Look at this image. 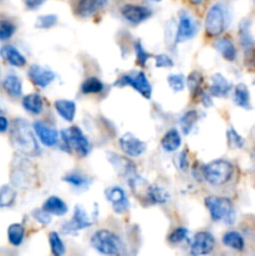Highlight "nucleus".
I'll return each mask as SVG.
<instances>
[{
    "mask_svg": "<svg viewBox=\"0 0 255 256\" xmlns=\"http://www.w3.org/2000/svg\"><path fill=\"white\" fill-rule=\"evenodd\" d=\"M10 142L19 154L25 156H38L40 148L36 136L30 128L29 122L24 119H15L10 130Z\"/></svg>",
    "mask_w": 255,
    "mask_h": 256,
    "instance_id": "obj_1",
    "label": "nucleus"
},
{
    "mask_svg": "<svg viewBox=\"0 0 255 256\" xmlns=\"http://www.w3.org/2000/svg\"><path fill=\"white\" fill-rule=\"evenodd\" d=\"M10 180L15 188L19 189H32L38 184V172L35 165L28 159V156L20 154L12 164Z\"/></svg>",
    "mask_w": 255,
    "mask_h": 256,
    "instance_id": "obj_2",
    "label": "nucleus"
},
{
    "mask_svg": "<svg viewBox=\"0 0 255 256\" xmlns=\"http://www.w3.org/2000/svg\"><path fill=\"white\" fill-rule=\"evenodd\" d=\"M205 205L209 210L212 220L232 225L235 222V208L230 199L222 196H209L205 199Z\"/></svg>",
    "mask_w": 255,
    "mask_h": 256,
    "instance_id": "obj_3",
    "label": "nucleus"
},
{
    "mask_svg": "<svg viewBox=\"0 0 255 256\" xmlns=\"http://www.w3.org/2000/svg\"><path fill=\"white\" fill-rule=\"evenodd\" d=\"M60 138H62V145L68 152H72V150H75L80 158L88 156V154L90 152L92 145H90L89 139L85 136L80 128L72 126L69 129L62 130Z\"/></svg>",
    "mask_w": 255,
    "mask_h": 256,
    "instance_id": "obj_4",
    "label": "nucleus"
},
{
    "mask_svg": "<svg viewBox=\"0 0 255 256\" xmlns=\"http://www.w3.org/2000/svg\"><path fill=\"white\" fill-rule=\"evenodd\" d=\"M234 166L226 160H215L205 166L204 176L212 186H222L232 180Z\"/></svg>",
    "mask_w": 255,
    "mask_h": 256,
    "instance_id": "obj_5",
    "label": "nucleus"
},
{
    "mask_svg": "<svg viewBox=\"0 0 255 256\" xmlns=\"http://www.w3.org/2000/svg\"><path fill=\"white\" fill-rule=\"evenodd\" d=\"M92 249L104 255H119L122 249L120 238L109 230H99L92 238Z\"/></svg>",
    "mask_w": 255,
    "mask_h": 256,
    "instance_id": "obj_6",
    "label": "nucleus"
},
{
    "mask_svg": "<svg viewBox=\"0 0 255 256\" xmlns=\"http://www.w3.org/2000/svg\"><path fill=\"white\" fill-rule=\"evenodd\" d=\"M226 25V12L222 4H215L209 9L205 19V30L210 38H218L224 32Z\"/></svg>",
    "mask_w": 255,
    "mask_h": 256,
    "instance_id": "obj_7",
    "label": "nucleus"
},
{
    "mask_svg": "<svg viewBox=\"0 0 255 256\" xmlns=\"http://www.w3.org/2000/svg\"><path fill=\"white\" fill-rule=\"evenodd\" d=\"M116 85L119 86H132V89L136 90L142 98L145 99H150L152 94V88L150 84L149 79L146 78V75L144 72H136L134 75H122L120 78L119 82H116Z\"/></svg>",
    "mask_w": 255,
    "mask_h": 256,
    "instance_id": "obj_8",
    "label": "nucleus"
},
{
    "mask_svg": "<svg viewBox=\"0 0 255 256\" xmlns=\"http://www.w3.org/2000/svg\"><path fill=\"white\" fill-rule=\"evenodd\" d=\"M92 222H94L92 216H90L88 214L86 210L82 205H76L74 209V216H72V219L62 225V232L64 234L75 235L80 230H84L86 228L92 226Z\"/></svg>",
    "mask_w": 255,
    "mask_h": 256,
    "instance_id": "obj_9",
    "label": "nucleus"
},
{
    "mask_svg": "<svg viewBox=\"0 0 255 256\" xmlns=\"http://www.w3.org/2000/svg\"><path fill=\"white\" fill-rule=\"evenodd\" d=\"M198 32H199V22L192 19L190 15L182 12L179 19V25H178L175 42L180 44V42H188V40L192 39L198 34Z\"/></svg>",
    "mask_w": 255,
    "mask_h": 256,
    "instance_id": "obj_10",
    "label": "nucleus"
},
{
    "mask_svg": "<svg viewBox=\"0 0 255 256\" xmlns=\"http://www.w3.org/2000/svg\"><path fill=\"white\" fill-rule=\"evenodd\" d=\"M215 249V238L208 232H200L194 236L190 246L192 255H208L212 254Z\"/></svg>",
    "mask_w": 255,
    "mask_h": 256,
    "instance_id": "obj_11",
    "label": "nucleus"
},
{
    "mask_svg": "<svg viewBox=\"0 0 255 256\" xmlns=\"http://www.w3.org/2000/svg\"><path fill=\"white\" fill-rule=\"evenodd\" d=\"M119 144L122 152L129 158H140L146 152V144L132 134L122 135L119 140Z\"/></svg>",
    "mask_w": 255,
    "mask_h": 256,
    "instance_id": "obj_12",
    "label": "nucleus"
},
{
    "mask_svg": "<svg viewBox=\"0 0 255 256\" xmlns=\"http://www.w3.org/2000/svg\"><path fill=\"white\" fill-rule=\"evenodd\" d=\"M122 14L124 19L129 22L130 24L138 25L152 16V10L146 6H142V5L126 4L122 6Z\"/></svg>",
    "mask_w": 255,
    "mask_h": 256,
    "instance_id": "obj_13",
    "label": "nucleus"
},
{
    "mask_svg": "<svg viewBox=\"0 0 255 256\" xmlns=\"http://www.w3.org/2000/svg\"><path fill=\"white\" fill-rule=\"evenodd\" d=\"M105 198L109 202H112V210L116 214H124L129 209V200L124 189L119 186H112L105 192Z\"/></svg>",
    "mask_w": 255,
    "mask_h": 256,
    "instance_id": "obj_14",
    "label": "nucleus"
},
{
    "mask_svg": "<svg viewBox=\"0 0 255 256\" xmlns=\"http://www.w3.org/2000/svg\"><path fill=\"white\" fill-rule=\"evenodd\" d=\"M28 75H29V79L32 80V84L39 88H42V89L49 86L55 80V76H56L54 72H52L48 68L40 66V65H32V66H30Z\"/></svg>",
    "mask_w": 255,
    "mask_h": 256,
    "instance_id": "obj_15",
    "label": "nucleus"
},
{
    "mask_svg": "<svg viewBox=\"0 0 255 256\" xmlns=\"http://www.w3.org/2000/svg\"><path fill=\"white\" fill-rule=\"evenodd\" d=\"M34 129L35 135L38 136V139L48 148H52L58 144L60 139V134L58 132V130L52 129V128L48 126V125L42 124V122H36L32 126Z\"/></svg>",
    "mask_w": 255,
    "mask_h": 256,
    "instance_id": "obj_16",
    "label": "nucleus"
},
{
    "mask_svg": "<svg viewBox=\"0 0 255 256\" xmlns=\"http://www.w3.org/2000/svg\"><path fill=\"white\" fill-rule=\"evenodd\" d=\"M108 0H78L76 14L82 18H90L106 5Z\"/></svg>",
    "mask_w": 255,
    "mask_h": 256,
    "instance_id": "obj_17",
    "label": "nucleus"
},
{
    "mask_svg": "<svg viewBox=\"0 0 255 256\" xmlns=\"http://www.w3.org/2000/svg\"><path fill=\"white\" fill-rule=\"evenodd\" d=\"M0 55L5 62H9L12 66L15 68H22L26 65V59L24 55L19 52L15 46L12 45H5L0 49Z\"/></svg>",
    "mask_w": 255,
    "mask_h": 256,
    "instance_id": "obj_18",
    "label": "nucleus"
},
{
    "mask_svg": "<svg viewBox=\"0 0 255 256\" xmlns=\"http://www.w3.org/2000/svg\"><path fill=\"white\" fill-rule=\"evenodd\" d=\"M108 158H109V162H112V166L118 170V172H120L124 176L129 178L130 175H132L135 172L134 164L128 158L122 156V155L112 154V152H110L108 155Z\"/></svg>",
    "mask_w": 255,
    "mask_h": 256,
    "instance_id": "obj_19",
    "label": "nucleus"
},
{
    "mask_svg": "<svg viewBox=\"0 0 255 256\" xmlns=\"http://www.w3.org/2000/svg\"><path fill=\"white\" fill-rule=\"evenodd\" d=\"M232 90V84L222 74H215L212 78L210 94L215 98H225Z\"/></svg>",
    "mask_w": 255,
    "mask_h": 256,
    "instance_id": "obj_20",
    "label": "nucleus"
},
{
    "mask_svg": "<svg viewBox=\"0 0 255 256\" xmlns=\"http://www.w3.org/2000/svg\"><path fill=\"white\" fill-rule=\"evenodd\" d=\"M55 110L58 112V114L62 116V119H64L65 122H74L75 115H76V105L72 100H56L55 102Z\"/></svg>",
    "mask_w": 255,
    "mask_h": 256,
    "instance_id": "obj_21",
    "label": "nucleus"
},
{
    "mask_svg": "<svg viewBox=\"0 0 255 256\" xmlns=\"http://www.w3.org/2000/svg\"><path fill=\"white\" fill-rule=\"evenodd\" d=\"M215 46H216V50L222 54V56L225 60H228V62H235L236 60V48H235V44L230 38H220Z\"/></svg>",
    "mask_w": 255,
    "mask_h": 256,
    "instance_id": "obj_22",
    "label": "nucleus"
},
{
    "mask_svg": "<svg viewBox=\"0 0 255 256\" xmlns=\"http://www.w3.org/2000/svg\"><path fill=\"white\" fill-rule=\"evenodd\" d=\"M22 108L26 110L29 114L40 115L44 110V100L39 94H29L24 96L22 102Z\"/></svg>",
    "mask_w": 255,
    "mask_h": 256,
    "instance_id": "obj_23",
    "label": "nucleus"
},
{
    "mask_svg": "<svg viewBox=\"0 0 255 256\" xmlns=\"http://www.w3.org/2000/svg\"><path fill=\"white\" fill-rule=\"evenodd\" d=\"M162 146L165 152H176L182 146V136L176 129H172L162 136Z\"/></svg>",
    "mask_w": 255,
    "mask_h": 256,
    "instance_id": "obj_24",
    "label": "nucleus"
},
{
    "mask_svg": "<svg viewBox=\"0 0 255 256\" xmlns=\"http://www.w3.org/2000/svg\"><path fill=\"white\" fill-rule=\"evenodd\" d=\"M2 86H4L5 92L12 98H20L22 95V82L16 75H8L4 82H2Z\"/></svg>",
    "mask_w": 255,
    "mask_h": 256,
    "instance_id": "obj_25",
    "label": "nucleus"
},
{
    "mask_svg": "<svg viewBox=\"0 0 255 256\" xmlns=\"http://www.w3.org/2000/svg\"><path fill=\"white\" fill-rule=\"evenodd\" d=\"M42 209L46 210L49 214L56 215V216H64L68 212V206L64 202H62L60 198L58 196H52L44 202V206Z\"/></svg>",
    "mask_w": 255,
    "mask_h": 256,
    "instance_id": "obj_26",
    "label": "nucleus"
},
{
    "mask_svg": "<svg viewBox=\"0 0 255 256\" xmlns=\"http://www.w3.org/2000/svg\"><path fill=\"white\" fill-rule=\"evenodd\" d=\"M222 244L229 249L236 250V252H242L245 249V240L242 235L238 232H229L222 236Z\"/></svg>",
    "mask_w": 255,
    "mask_h": 256,
    "instance_id": "obj_27",
    "label": "nucleus"
},
{
    "mask_svg": "<svg viewBox=\"0 0 255 256\" xmlns=\"http://www.w3.org/2000/svg\"><path fill=\"white\" fill-rule=\"evenodd\" d=\"M234 102L239 108L245 110L252 109V104H250V92L248 90L246 85L239 84L235 86L234 89Z\"/></svg>",
    "mask_w": 255,
    "mask_h": 256,
    "instance_id": "obj_28",
    "label": "nucleus"
},
{
    "mask_svg": "<svg viewBox=\"0 0 255 256\" xmlns=\"http://www.w3.org/2000/svg\"><path fill=\"white\" fill-rule=\"evenodd\" d=\"M170 199V194L162 186L150 185L146 200L150 204H165Z\"/></svg>",
    "mask_w": 255,
    "mask_h": 256,
    "instance_id": "obj_29",
    "label": "nucleus"
},
{
    "mask_svg": "<svg viewBox=\"0 0 255 256\" xmlns=\"http://www.w3.org/2000/svg\"><path fill=\"white\" fill-rule=\"evenodd\" d=\"M8 239L12 246H20L25 239V228L22 224L10 225L8 229Z\"/></svg>",
    "mask_w": 255,
    "mask_h": 256,
    "instance_id": "obj_30",
    "label": "nucleus"
},
{
    "mask_svg": "<svg viewBox=\"0 0 255 256\" xmlns=\"http://www.w3.org/2000/svg\"><path fill=\"white\" fill-rule=\"evenodd\" d=\"M239 36H240V44L242 45V48H244L245 50L252 49V45H254V39H252V32H250L249 20H244V22H240Z\"/></svg>",
    "mask_w": 255,
    "mask_h": 256,
    "instance_id": "obj_31",
    "label": "nucleus"
},
{
    "mask_svg": "<svg viewBox=\"0 0 255 256\" xmlns=\"http://www.w3.org/2000/svg\"><path fill=\"white\" fill-rule=\"evenodd\" d=\"M15 200H16V192L14 188L9 186V185L0 188V209L12 206Z\"/></svg>",
    "mask_w": 255,
    "mask_h": 256,
    "instance_id": "obj_32",
    "label": "nucleus"
},
{
    "mask_svg": "<svg viewBox=\"0 0 255 256\" xmlns=\"http://www.w3.org/2000/svg\"><path fill=\"white\" fill-rule=\"evenodd\" d=\"M102 89H104V84L98 78H89L82 85V92L85 95L99 94V92H102Z\"/></svg>",
    "mask_w": 255,
    "mask_h": 256,
    "instance_id": "obj_33",
    "label": "nucleus"
},
{
    "mask_svg": "<svg viewBox=\"0 0 255 256\" xmlns=\"http://www.w3.org/2000/svg\"><path fill=\"white\" fill-rule=\"evenodd\" d=\"M198 122V112L192 110V112H188L182 115V118L180 119V126H182V132L185 135L190 134V132L192 130V128L195 126Z\"/></svg>",
    "mask_w": 255,
    "mask_h": 256,
    "instance_id": "obj_34",
    "label": "nucleus"
},
{
    "mask_svg": "<svg viewBox=\"0 0 255 256\" xmlns=\"http://www.w3.org/2000/svg\"><path fill=\"white\" fill-rule=\"evenodd\" d=\"M64 182H68V184L72 185L74 188H78V189H82V188H88L90 185V179L85 175L76 174V172H72V174H68L64 178Z\"/></svg>",
    "mask_w": 255,
    "mask_h": 256,
    "instance_id": "obj_35",
    "label": "nucleus"
},
{
    "mask_svg": "<svg viewBox=\"0 0 255 256\" xmlns=\"http://www.w3.org/2000/svg\"><path fill=\"white\" fill-rule=\"evenodd\" d=\"M49 242H50V249H52V255L62 256L65 254V245L58 232H50Z\"/></svg>",
    "mask_w": 255,
    "mask_h": 256,
    "instance_id": "obj_36",
    "label": "nucleus"
},
{
    "mask_svg": "<svg viewBox=\"0 0 255 256\" xmlns=\"http://www.w3.org/2000/svg\"><path fill=\"white\" fill-rule=\"evenodd\" d=\"M202 85V76L200 72H194L188 76V86H189V90L192 92V94L194 95V96L199 95Z\"/></svg>",
    "mask_w": 255,
    "mask_h": 256,
    "instance_id": "obj_37",
    "label": "nucleus"
},
{
    "mask_svg": "<svg viewBox=\"0 0 255 256\" xmlns=\"http://www.w3.org/2000/svg\"><path fill=\"white\" fill-rule=\"evenodd\" d=\"M16 32V26L9 20H0V40L6 42L12 39V35Z\"/></svg>",
    "mask_w": 255,
    "mask_h": 256,
    "instance_id": "obj_38",
    "label": "nucleus"
},
{
    "mask_svg": "<svg viewBox=\"0 0 255 256\" xmlns=\"http://www.w3.org/2000/svg\"><path fill=\"white\" fill-rule=\"evenodd\" d=\"M228 136V144L232 149H242L244 146V139L238 134V132L235 129H229L226 132Z\"/></svg>",
    "mask_w": 255,
    "mask_h": 256,
    "instance_id": "obj_39",
    "label": "nucleus"
},
{
    "mask_svg": "<svg viewBox=\"0 0 255 256\" xmlns=\"http://www.w3.org/2000/svg\"><path fill=\"white\" fill-rule=\"evenodd\" d=\"M168 84L175 92H182L185 88V79L182 74H172L168 78Z\"/></svg>",
    "mask_w": 255,
    "mask_h": 256,
    "instance_id": "obj_40",
    "label": "nucleus"
},
{
    "mask_svg": "<svg viewBox=\"0 0 255 256\" xmlns=\"http://www.w3.org/2000/svg\"><path fill=\"white\" fill-rule=\"evenodd\" d=\"M58 22L56 15H42L36 20L38 29H52Z\"/></svg>",
    "mask_w": 255,
    "mask_h": 256,
    "instance_id": "obj_41",
    "label": "nucleus"
},
{
    "mask_svg": "<svg viewBox=\"0 0 255 256\" xmlns=\"http://www.w3.org/2000/svg\"><path fill=\"white\" fill-rule=\"evenodd\" d=\"M188 234H189L188 229H185V228H178V229H175L174 232L170 234L169 242H172V244H179V242H184V240L186 239Z\"/></svg>",
    "mask_w": 255,
    "mask_h": 256,
    "instance_id": "obj_42",
    "label": "nucleus"
},
{
    "mask_svg": "<svg viewBox=\"0 0 255 256\" xmlns=\"http://www.w3.org/2000/svg\"><path fill=\"white\" fill-rule=\"evenodd\" d=\"M135 52H136V62H139L142 66H145L146 62L149 60L150 55L148 54L146 50L142 45V42H135Z\"/></svg>",
    "mask_w": 255,
    "mask_h": 256,
    "instance_id": "obj_43",
    "label": "nucleus"
},
{
    "mask_svg": "<svg viewBox=\"0 0 255 256\" xmlns=\"http://www.w3.org/2000/svg\"><path fill=\"white\" fill-rule=\"evenodd\" d=\"M32 216H34V219L36 220L38 222H40L42 225H49L50 222H52V214H49V212L44 209L34 210Z\"/></svg>",
    "mask_w": 255,
    "mask_h": 256,
    "instance_id": "obj_44",
    "label": "nucleus"
},
{
    "mask_svg": "<svg viewBox=\"0 0 255 256\" xmlns=\"http://www.w3.org/2000/svg\"><path fill=\"white\" fill-rule=\"evenodd\" d=\"M155 62H156V68H160V69L174 66V62L172 60V58L165 54H160L155 56Z\"/></svg>",
    "mask_w": 255,
    "mask_h": 256,
    "instance_id": "obj_45",
    "label": "nucleus"
},
{
    "mask_svg": "<svg viewBox=\"0 0 255 256\" xmlns=\"http://www.w3.org/2000/svg\"><path fill=\"white\" fill-rule=\"evenodd\" d=\"M9 128H10L9 120H8L5 116H2V115H0V134L6 132L8 130H9Z\"/></svg>",
    "mask_w": 255,
    "mask_h": 256,
    "instance_id": "obj_46",
    "label": "nucleus"
},
{
    "mask_svg": "<svg viewBox=\"0 0 255 256\" xmlns=\"http://www.w3.org/2000/svg\"><path fill=\"white\" fill-rule=\"evenodd\" d=\"M178 165L182 170H185L188 168V156H186V152H182L179 156V160H178Z\"/></svg>",
    "mask_w": 255,
    "mask_h": 256,
    "instance_id": "obj_47",
    "label": "nucleus"
},
{
    "mask_svg": "<svg viewBox=\"0 0 255 256\" xmlns=\"http://www.w3.org/2000/svg\"><path fill=\"white\" fill-rule=\"evenodd\" d=\"M44 2L45 0H25V4H26V6L29 8V9H36V8H39Z\"/></svg>",
    "mask_w": 255,
    "mask_h": 256,
    "instance_id": "obj_48",
    "label": "nucleus"
},
{
    "mask_svg": "<svg viewBox=\"0 0 255 256\" xmlns=\"http://www.w3.org/2000/svg\"><path fill=\"white\" fill-rule=\"evenodd\" d=\"M189 2H192V5H196V6H198V5H202V2H205V0H189Z\"/></svg>",
    "mask_w": 255,
    "mask_h": 256,
    "instance_id": "obj_49",
    "label": "nucleus"
},
{
    "mask_svg": "<svg viewBox=\"0 0 255 256\" xmlns=\"http://www.w3.org/2000/svg\"><path fill=\"white\" fill-rule=\"evenodd\" d=\"M150 2H162V0H150Z\"/></svg>",
    "mask_w": 255,
    "mask_h": 256,
    "instance_id": "obj_50",
    "label": "nucleus"
},
{
    "mask_svg": "<svg viewBox=\"0 0 255 256\" xmlns=\"http://www.w3.org/2000/svg\"><path fill=\"white\" fill-rule=\"evenodd\" d=\"M254 84H255V82H254Z\"/></svg>",
    "mask_w": 255,
    "mask_h": 256,
    "instance_id": "obj_51",
    "label": "nucleus"
}]
</instances>
